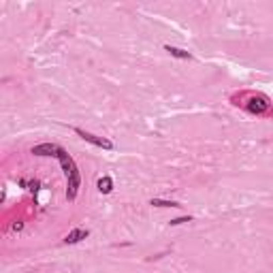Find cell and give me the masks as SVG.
<instances>
[{
    "instance_id": "6da1fadb",
    "label": "cell",
    "mask_w": 273,
    "mask_h": 273,
    "mask_svg": "<svg viewBox=\"0 0 273 273\" xmlns=\"http://www.w3.org/2000/svg\"><path fill=\"white\" fill-rule=\"evenodd\" d=\"M58 160H60V165H62V169H64V175H66V196H68V201H73L75 196H77V190H79L77 165H75V160L64 152V149H60Z\"/></svg>"
},
{
    "instance_id": "7a4b0ae2",
    "label": "cell",
    "mask_w": 273,
    "mask_h": 273,
    "mask_svg": "<svg viewBox=\"0 0 273 273\" xmlns=\"http://www.w3.org/2000/svg\"><path fill=\"white\" fill-rule=\"evenodd\" d=\"M75 133H77L84 141L92 143V145H96V147H102V149H111L113 147V143L109 141V139H102V136H96V135H92V133H86V131H81V128H75Z\"/></svg>"
},
{
    "instance_id": "3957f363",
    "label": "cell",
    "mask_w": 273,
    "mask_h": 273,
    "mask_svg": "<svg viewBox=\"0 0 273 273\" xmlns=\"http://www.w3.org/2000/svg\"><path fill=\"white\" fill-rule=\"evenodd\" d=\"M245 109L252 111V113H256V115H263V113L269 111V102H267V98H265V96H250Z\"/></svg>"
},
{
    "instance_id": "277c9868",
    "label": "cell",
    "mask_w": 273,
    "mask_h": 273,
    "mask_svg": "<svg viewBox=\"0 0 273 273\" xmlns=\"http://www.w3.org/2000/svg\"><path fill=\"white\" fill-rule=\"evenodd\" d=\"M60 149H62V147L53 145V143H41V145H34L32 147V154L34 156H56V158H58Z\"/></svg>"
},
{
    "instance_id": "5b68a950",
    "label": "cell",
    "mask_w": 273,
    "mask_h": 273,
    "mask_svg": "<svg viewBox=\"0 0 273 273\" xmlns=\"http://www.w3.org/2000/svg\"><path fill=\"white\" fill-rule=\"evenodd\" d=\"M86 237H88V230H84V228H75V230H71V233L66 235L64 241H66V243H79L81 239H86Z\"/></svg>"
},
{
    "instance_id": "8992f818",
    "label": "cell",
    "mask_w": 273,
    "mask_h": 273,
    "mask_svg": "<svg viewBox=\"0 0 273 273\" xmlns=\"http://www.w3.org/2000/svg\"><path fill=\"white\" fill-rule=\"evenodd\" d=\"M98 190H100L102 194H109V192H111V190H113V182H111V177H109V175L100 177V180H98Z\"/></svg>"
},
{
    "instance_id": "52a82bcc",
    "label": "cell",
    "mask_w": 273,
    "mask_h": 273,
    "mask_svg": "<svg viewBox=\"0 0 273 273\" xmlns=\"http://www.w3.org/2000/svg\"><path fill=\"white\" fill-rule=\"evenodd\" d=\"M165 49L171 53V56H175V58H182V60H190L192 56H190L188 51H183V49H180V47H171V45H167Z\"/></svg>"
},
{
    "instance_id": "ba28073f",
    "label": "cell",
    "mask_w": 273,
    "mask_h": 273,
    "mask_svg": "<svg viewBox=\"0 0 273 273\" xmlns=\"http://www.w3.org/2000/svg\"><path fill=\"white\" fill-rule=\"evenodd\" d=\"M152 205L156 207H180V203H173V201H160V199H152Z\"/></svg>"
},
{
    "instance_id": "9c48e42d",
    "label": "cell",
    "mask_w": 273,
    "mask_h": 273,
    "mask_svg": "<svg viewBox=\"0 0 273 273\" xmlns=\"http://www.w3.org/2000/svg\"><path fill=\"white\" fill-rule=\"evenodd\" d=\"M183 222H190V218H175V220H171L173 227H177V224H183Z\"/></svg>"
},
{
    "instance_id": "30bf717a",
    "label": "cell",
    "mask_w": 273,
    "mask_h": 273,
    "mask_svg": "<svg viewBox=\"0 0 273 273\" xmlns=\"http://www.w3.org/2000/svg\"><path fill=\"white\" fill-rule=\"evenodd\" d=\"M22 227H24L22 222H15V224H13V230H22Z\"/></svg>"
}]
</instances>
